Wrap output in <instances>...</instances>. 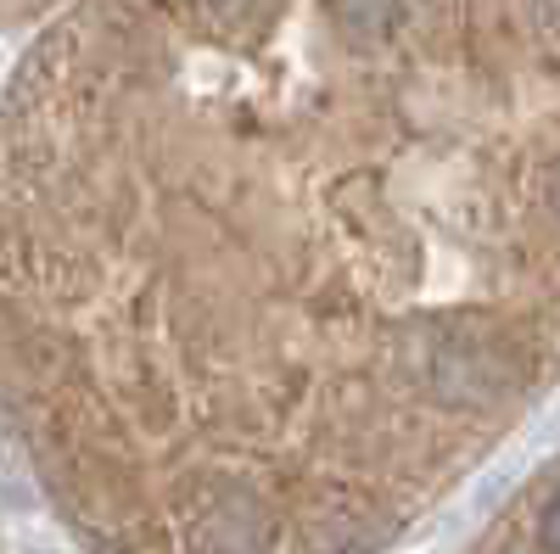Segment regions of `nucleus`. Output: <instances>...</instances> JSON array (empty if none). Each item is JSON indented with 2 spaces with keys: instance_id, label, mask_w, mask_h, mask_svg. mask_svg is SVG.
Here are the masks:
<instances>
[]
</instances>
